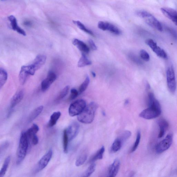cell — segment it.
<instances>
[{
	"mask_svg": "<svg viewBox=\"0 0 177 177\" xmlns=\"http://www.w3.org/2000/svg\"><path fill=\"white\" fill-rule=\"evenodd\" d=\"M29 144V140L26 131H23L20 135L17 154V164L19 165L26 156Z\"/></svg>",
	"mask_w": 177,
	"mask_h": 177,
	"instance_id": "1",
	"label": "cell"
},
{
	"mask_svg": "<svg viewBox=\"0 0 177 177\" xmlns=\"http://www.w3.org/2000/svg\"><path fill=\"white\" fill-rule=\"evenodd\" d=\"M98 107L97 104L93 102L88 104L81 113L77 116L79 121L85 124H90L92 122Z\"/></svg>",
	"mask_w": 177,
	"mask_h": 177,
	"instance_id": "2",
	"label": "cell"
},
{
	"mask_svg": "<svg viewBox=\"0 0 177 177\" xmlns=\"http://www.w3.org/2000/svg\"><path fill=\"white\" fill-rule=\"evenodd\" d=\"M47 60L46 55H37L31 65L21 67L29 76H34L36 72L44 65Z\"/></svg>",
	"mask_w": 177,
	"mask_h": 177,
	"instance_id": "3",
	"label": "cell"
},
{
	"mask_svg": "<svg viewBox=\"0 0 177 177\" xmlns=\"http://www.w3.org/2000/svg\"><path fill=\"white\" fill-rule=\"evenodd\" d=\"M139 17L143 18L145 21L151 27L162 32L163 29L161 24L154 16L145 11H140L137 13Z\"/></svg>",
	"mask_w": 177,
	"mask_h": 177,
	"instance_id": "4",
	"label": "cell"
},
{
	"mask_svg": "<svg viewBox=\"0 0 177 177\" xmlns=\"http://www.w3.org/2000/svg\"><path fill=\"white\" fill-rule=\"evenodd\" d=\"M86 103L83 99H79L71 104L69 109V113L71 117L78 116L84 111Z\"/></svg>",
	"mask_w": 177,
	"mask_h": 177,
	"instance_id": "5",
	"label": "cell"
},
{
	"mask_svg": "<svg viewBox=\"0 0 177 177\" xmlns=\"http://www.w3.org/2000/svg\"><path fill=\"white\" fill-rule=\"evenodd\" d=\"M167 78L168 87L171 92L174 93L176 90V85L175 73L173 66L168 67L167 71Z\"/></svg>",
	"mask_w": 177,
	"mask_h": 177,
	"instance_id": "6",
	"label": "cell"
},
{
	"mask_svg": "<svg viewBox=\"0 0 177 177\" xmlns=\"http://www.w3.org/2000/svg\"><path fill=\"white\" fill-rule=\"evenodd\" d=\"M161 113V110L152 107L145 109L141 112L139 117L146 119H152L159 117Z\"/></svg>",
	"mask_w": 177,
	"mask_h": 177,
	"instance_id": "7",
	"label": "cell"
},
{
	"mask_svg": "<svg viewBox=\"0 0 177 177\" xmlns=\"http://www.w3.org/2000/svg\"><path fill=\"white\" fill-rule=\"evenodd\" d=\"M173 138V135L172 134H169L164 139L160 142L156 147V151L157 153H162L169 148L172 144Z\"/></svg>",
	"mask_w": 177,
	"mask_h": 177,
	"instance_id": "8",
	"label": "cell"
},
{
	"mask_svg": "<svg viewBox=\"0 0 177 177\" xmlns=\"http://www.w3.org/2000/svg\"><path fill=\"white\" fill-rule=\"evenodd\" d=\"M53 152L52 149H50L49 151L43 155L37 163L35 169L36 172L44 169L50 162L52 156Z\"/></svg>",
	"mask_w": 177,
	"mask_h": 177,
	"instance_id": "9",
	"label": "cell"
},
{
	"mask_svg": "<svg viewBox=\"0 0 177 177\" xmlns=\"http://www.w3.org/2000/svg\"><path fill=\"white\" fill-rule=\"evenodd\" d=\"M145 43L158 57L167 59L168 58L167 53L164 50L158 46L156 43L153 40L151 39H147Z\"/></svg>",
	"mask_w": 177,
	"mask_h": 177,
	"instance_id": "10",
	"label": "cell"
},
{
	"mask_svg": "<svg viewBox=\"0 0 177 177\" xmlns=\"http://www.w3.org/2000/svg\"><path fill=\"white\" fill-rule=\"evenodd\" d=\"M98 27L101 30L108 31L117 35H119L121 34L120 31L116 26L108 22L100 21L98 23Z\"/></svg>",
	"mask_w": 177,
	"mask_h": 177,
	"instance_id": "11",
	"label": "cell"
},
{
	"mask_svg": "<svg viewBox=\"0 0 177 177\" xmlns=\"http://www.w3.org/2000/svg\"><path fill=\"white\" fill-rule=\"evenodd\" d=\"M79 125L78 123L74 122L70 125L66 130L69 141H71L76 137L79 133Z\"/></svg>",
	"mask_w": 177,
	"mask_h": 177,
	"instance_id": "12",
	"label": "cell"
},
{
	"mask_svg": "<svg viewBox=\"0 0 177 177\" xmlns=\"http://www.w3.org/2000/svg\"><path fill=\"white\" fill-rule=\"evenodd\" d=\"M163 14L177 26V12L168 8H162L160 9Z\"/></svg>",
	"mask_w": 177,
	"mask_h": 177,
	"instance_id": "13",
	"label": "cell"
},
{
	"mask_svg": "<svg viewBox=\"0 0 177 177\" xmlns=\"http://www.w3.org/2000/svg\"><path fill=\"white\" fill-rule=\"evenodd\" d=\"M8 19L10 22V25L13 30L17 32L18 33L24 36H26V32L18 26L17 18L14 16L10 15L8 17Z\"/></svg>",
	"mask_w": 177,
	"mask_h": 177,
	"instance_id": "14",
	"label": "cell"
},
{
	"mask_svg": "<svg viewBox=\"0 0 177 177\" xmlns=\"http://www.w3.org/2000/svg\"><path fill=\"white\" fill-rule=\"evenodd\" d=\"M24 96V92L22 90L18 91L13 96L11 100L10 108L12 109L22 100Z\"/></svg>",
	"mask_w": 177,
	"mask_h": 177,
	"instance_id": "15",
	"label": "cell"
},
{
	"mask_svg": "<svg viewBox=\"0 0 177 177\" xmlns=\"http://www.w3.org/2000/svg\"><path fill=\"white\" fill-rule=\"evenodd\" d=\"M120 167V162L118 159L115 160L109 168L108 175L109 177L116 176L119 172Z\"/></svg>",
	"mask_w": 177,
	"mask_h": 177,
	"instance_id": "16",
	"label": "cell"
},
{
	"mask_svg": "<svg viewBox=\"0 0 177 177\" xmlns=\"http://www.w3.org/2000/svg\"><path fill=\"white\" fill-rule=\"evenodd\" d=\"M160 128V132L158 138H160L165 135L166 131L168 128L169 124L167 120L163 119H161L158 122Z\"/></svg>",
	"mask_w": 177,
	"mask_h": 177,
	"instance_id": "17",
	"label": "cell"
},
{
	"mask_svg": "<svg viewBox=\"0 0 177 177\" xmlns=\"http://www.w3.org/2000/svg\"><path fill=\"white\" fill-rule=\"evenodd\" d=\"M148 103L149 107H153L160 110H161L160 104L155 98L154 94L149 92L148 95Z\"/></svg>",
	"mask_w": 177,
	"mask_h": 177,
	"instance_id": "18",
	"label": "cell"
},
{
	"mask_svg": "<svg viewBox=\"0 0 177 177\" xmlns=\"http://www.w3.org/2000/svg\"><path fill=\"white\" fill-rule=\"evenodd\" d=\"M72 43L83 52L88 53L90 51L89 48L87 45L84 42L78 39H74L72 42Z\"/></svg>",
	"mask_w": 177,
	"mask_h": 177,
	"instance_id": "19",
	"label": "cell"
},
{
	"mask_svg": "<svg viewBox=\"0 0 177 177\" xmlns=\"http://www.w3.org/2000/svg\"><path fill=\"white\" fill-rule=\"evenodd\" d=\"M61 113L60 111L54 112L51 116L48 123V126L49 127H52L56 125L58 120L61 116Z\"/></svg>",
	"mask_w": 177,
	"mask_h": 177,
	"instance_id": "20",
	"label": "cell"
},
{
	"mask_svg": "<svg viewBox=\"0 0 177 177\" xmlns=\"http://www.w3.org/2000/svg\"><path fill=\"white\" fill-rule=\"evenodd\" d=\"M44 107L43 106H40L35 109L32 112L29 116L28 119L29 122H31L33 120L36 119L39 115L41 113L43 110Z\"/></svg>",
	"mask_w": 177,
	"mask_h": 177,
	"instance_id": "21",
	"label": "cell"
},
{
	"mask_svg": "<svg viewBox=\"0 0 177 177\" xmlns=\"http://www.w3.org/2000/svg\"><path fill=\"white\" fill-rule=\"evenodd\" d=\"M92 64V62L88 59L84 53H82L81 57L80 58L77 64L78 67H84L85 66L90 65Z\"/></svg>",
	"mask_w": 177,
	"mask_h": 177,
	"instance_id": "22",
	"label": "cell"
},
{
	"mask_svg": "<svg viewBox=\"0 0 177 177\" xmlns=\"http://www.w3.org/2000/svg\"><path fill=\"white\" fill-rule=\"evenodd\" d=\"M8 78L7 71L3 68L0 69V88H2L6 83Z\"/></svg>",
	"mask_w": 177,
	"mask_h": 177,
	"instance_id": "23",
	"label": "cell"
},
{
	"mask_svg": "<svg viewBox=\"0 0 177 177\" xmlns=\"http://www.w3.org/2000/svg\"><path fill=\"white\" fill-rule=\"evenodd\" d=\"M11 157L10 156H8L5 159L3 163V165L1 168V172H0V177H2L4 176L6 174L9 168V165L10 162Z\"/></svg>",
	"mask_w": 177,
	"mask_h": 177,
	"instance_id": "24",
	"label": "cell"
},
{
	"mask_svg": "<svg viewBox=\"0 0 177 177\" xmlns=\"http://www.w3.org/2000/svg\"><path fill=\"white\" fill-rule=\"evenodd\" d=\"M39 130V127L38 126L35 124L32 125V127L26 131L27 135L29 138V141L30 140L32 136L38 132Z\"/></svg>",
	"mask_w": 177,
	"mask_h": 177,
	"instance_id": "25",
	"label": "cell"
},
{
	"mask_svg": "<svg viewBox=\"0 0 177 177\" xmlns=\"http://www.w3.org/2000/svg\"><path fill=\"white\" fill-rule=\"evenodd\" d=\"M123 143L120 139L119 138H116L112 144L111 147V150L113 152H116L121 148L123 145Z\"/></svg>",
	"mask_w": 177,
	"mask_h": 177,
	"instance_id": "26",
	"label": "cell"
},
{
	"mask_svg": "<svg viewBox=\"0 0 177 177\" xmlns=\"http://www.w3.org/2000/svg\"><path fill=\"white\" fill-rule=\"evenodd\" d=\"M104 151H105V148H104V147H102L101 148L96 152L94 156H93L91 159L90 160V162L93 163L96 160L102 159Z\"/></svg>",
	"mask_w": 177,
	"mask_h": 177,
	"instance_id": "27",
	"label": "cell"
},
{
	"mask_svg": "<svg viewBox=\"0 0 177 177\" xmlns=\"http://www.w3.org/2000/svg\"><path fill=\"white\" fill-rule=\"evenodd\" d=\"M29 76H30L25 71L21 69L19 74V80L20 84L21 85H24Z\"/></svg>",
	"mask_w": 177,
	"mask_h": 177,
	"instance_id": "28",
	"label": "cell"
},
{
	"mask_svg": "<svg viewBox=\"0 0 177 177\" xmlns=\"http://www.w3.org/2000/svg\"><path fill=\"white\" fill-rule=\"evenodd\" d=\"M63 149L65 153L68 152V143L69 141L66 130H64L63 134Z\"/></svg>",
	"mask_w": 177,
	"mask_h": 177,
	"instance_id": "29",
	"label": "cell"
},
{
	"mask_svg": "<svg viewBox=\"0 0 177 177\" xmlns=\"http://www.w3.org/2000/svg\"><path fill=\"white\" fill-rule=\"evenodd\" d=\"M73 23L81 30L85 32V33L90 35L91 36H94V35L93 32L86 28L85 26L80 21H73Z\"/></svg>",
	"mask_w": 177,
	"mask_h": 177,
	"instance_id": "30",
	"label": "cell"
},
{
	"mask_svg": "<svg viewBox=\"0 0 177 177\" xmlns=\"http://www.w3.org/2000/svg\"><path fill=\"white\" fill-rule=\"evenodd\" d=\"M70 90V86L69 85L66 86L62 90L61 92L59 94L57 97L56 99V101H59L62 100L65 98L68 94Z\"/></svg>",
	"mask_w": 177,
	"mask_h": 177,
	"instance_id": "31",
	"label": "cell"
},
{
	"mask_svg": "<svg viewBox=\"0 0 177 177\" xmlns=\"http://www.w3.org/2000/svg\"><path fill=\"white\" fill-rule=\"evenodd\" d=\"M87 158V155L86 154L83 153L80 155L76 160V165L77 167H80L85 162Z\"/></svg>",
	"mask_w": 177,
	"mask_h": 177,
	"instance_id": "32",
	"label": "cell"
},
{
	"mask_svg": "<svg viewBox=\"0 0 177 177\" xmlns=\"http://www.w3.org/2000/svg\"><path fill=\"white\" fill-rule=\"evenodd\" d=\"M90 83V79L89 77L87 76L84 82L80 85L79 89V94L82 93L83 92L87 89L88 85Z\"/></svg>",
	"mask_w": 177,
	"mask_h": 177,
	"instance_id": "33",
	"label": "cell"
},
{
	"mask_svg": "<svg viewBox=\"0 0 177 177\" xmlns=\"http://www.w3.org/2000/svg\"><path fill=\"white\" fill-rule=\"evenodd\" d=\"M141 138V133L140 131H138L136 139L134 144L131 149L130 153L135 152L139 145Z\"/></svg>",
	"mask_w": 177,
	"mask_h": 177,
	"instance_id": "34",
	"label": "cell"
},
{
	"mask_svg": "<svg viewBox=\"0 0 177 177\" xmlns=\"http://www.w3.org/2000/svg\"><path fill=\"white\" fill-rule=\"evenodd\" d=\"M96 165L95 164L92 163L89 167L87 168L84 174V176L89 177L96 170Z\"/></svg>",
	"mask_w": 177,
	"mask_h": 177,
	"instance_id": "35",
	"label": "cell"
},
{
	"mask_svg": "<svg viewBox=\"0 0 177 177\" xmlns=\"http://www.w3.org/2000/svg\"><path fill=\"white\" fill-rule=\"evenodd\" d=\"M131 135V133L130 131L126 130L122 133L118 138H119L124 144L128 138H129Z\"/></svg>",
	"mask_w": 177,
	"mask_h": 177,
	"instance_id": "36",
	"label": "cell"
},
{
	"mask_svg": "<svg viewBox=\"0 0 177 177\" xmlns=\"http://www.w3.org/2000/svg\"><path fill=\"white\" fill-rule=\"evenodd\" d=\"M52 84L47 78L44 79L42 81L41 85V90L43 92L47 91Z\"/></svg>",
	"mask_w": 177,
	"mask_h": 177,
	"instance_id": "37",
	"label": "cell"
},
{
	"mask_svg": "<svg viewBox=\"0 0 177 177\" xmlns=\"http://www.w3.org/2000/svg\"><path fill=\"white\" fill-rule=\"evenodd\" d=\"M57 75L52 71H49L48 73L47 79L49 80V81L52 84V83L55 81L57 79Z\"/></svg>",
	"mask_w": 177,
	"mask_h": 177,
	"instance_id": "38",
	"label": "cell"
},
{
	"mask_svg": "<svg viewBox=\"0 0 177 177\" xmlns=\"http://www.w3.org/2000/svg\"><path fill=\"white\" fill-rule=\"evenodd\" d=\"M140 55L141 57L145 61H149L150 60V56L149 54L146 51L142 50L140 51Z\"/></svg>",
	"mask_w": 177,
	"mask_h": 177,
	"instance_id": "39",
	"label": "cell"
},
{
	"mask_svg": "<svg viewBox=\"0 0 177 177\" xmlns=\"http://www.w3.org/2000/svg\"><path fill=\"white\" fill-rule=\"evenodd\" d=\"M129 57L131 60H132L134 62L136 63V64H142V62L139 59L137 56H136L135 55L132 54H131L129 55Z\"/></svg>",
	"mask_w": 177,
	"mask_h": 177,
	"instance_id": "40",
	"label": "cell"
},
{
	"mask_svg": "<svg viewBox=\"0 0 177 177\" xmlns=\"http://www.w3.org/2000/svg\"><path fill=\"white\" fill-rule=\"evenodd\" d=\"M79 95V92L75 88H72L71 90V94L70 96V99L71 100H73L76 99Z\"/></svg>",
	"mask_w": 177,
	"mask_h": 177,
	"instance_id": "41",
	"label": "cell"
},
{
	"mask_svg": "<svg viewBox=\"0 0 177 177\" xmlns=\"http://www.w3.org/2000/svg\"><path fill=\"white\" fill-rule=\"evenodd\" d=\"M30 140L32 141V143L34 145H36L39 142V138L36 135V134L32 136Z\"/></svg>",
	"mask_w": 177,
	"mask_h": 177,
	"instance_id": "42",
	"label": "cell"
},
{
	"mask_svg": "<svg viewBox=\"0 0 177 177\" xmlns=\"http://www.w3.org/2000/svg\"><path fill=\"white\" fill-rule=\"evenodd\" d=\"M91 49L93 51H96L97 49V47L95 44V43L92 40H89L88 41Z\"/></svg>",
	"mask_w": 177,
	"mask_h": 177,
	"instance_id": "43",
	"label": "cell"
},
{
	"mask_svg": "<svg viewBox=\"0 0 177 177\" xmlns=\"http://www.w3.org/2000/svg\"><path fill=\"white\" fill-rule=\"evenodd\" d=\"M24 25L26 26H31L32 25V23L30 21H26L24 22Z\"/></svg>",
	"mask_w": 177,
	"mask_h": 177,
	"instance_id": "44",
	"label": "cell"
},
{
	"mask_svg": "<svg viewBox=\"0 0 177 177\" xmlns=\"http://www.w3.org/2000/svg\"><path fill=\"white\" fill-rule=\"evenodd\" d=\"M129 103V101L128 99H126V100L125 101V105H127V104H128Z\"/></svg>",
	"mask_w": 177,
	"mask_h": 177,
	"instance_id": "45",
	"label": "cell"
},
{
	"mask_svg": "<svg viewBox=\"0 0 177 177\" xmlns=\"http://www.w3.org/2000/svg\"><path fill=\"white\" fill-rule=\"evenodd\" d=\"M92 76H93V77H96V74L95 73V72H94L93 71H92Z\"/></svg>",
	"mask_w": 177,
	"mask_h": 177,
	"instance_id": "46",
	"label": "cell"
},
{
	"mask_svg": "<svg viewBox=\"0 0 177 177\" xmlns=\"http://www.w3.org/2000/svg\"><path fill=\"white\" fill-rule=\"evenodd\" d=\"M1 1H6V0H1Z\"/></svg>",
	"mask_w": 177,
	"mask_h": 177,
	"instance_id": "47",
	"label": "cell"
}]
</instances>
